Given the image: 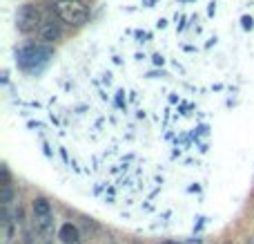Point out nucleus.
<instances>
[{
	"label": "nucleus",
	"instance_id": "obj_8",
	"mask_svg": "<svg viewBox=\"0 0 254 244\" xmlns=\"http://www.w3.org/2000/svg\"><path fill=\"white\" fill-rule=\"evenodd\" d=\"M0 202H2V209H9V204L13 202V188H11V186H2V195H0Z\"/></svg>",
	"mask_w": 254,
	"mask_h": 244
},
{
	"label": "nucleus",
	"instance_id": "obj_10",
	"mask_svg": "<svg viewBox=\"0 0 254 244\" xmlns=\"http://www.w3.org/2000/svg\"><path fill=\"white\" fill-rule=\"evenodd\" d=\"M248 244H254V238H250V240H248Z\"/></svg>",
	"mask_w": 254,
	"mask_h": 244
},
{
	"label": "nucleus",
	"instance_id": "obj_6",
	"mask_svg": "<svg viewBox=\"0 0 254 244\" xmlns=\"http://www.w3.org/2000/svg\"><path fill=\"white\" fill-rule=\"evenodd\" d=\"M0 224H2V238H4V242H11L16 220H11V215H9L7 209H2V220H0Z\"/></svg>",
	"mask_w": 254,
	"mask_h": 244
},
{
	"label": "nucleus",
	"instance_id": "obj_7",
	"mask_svg": "<svg viewBox=\"0 0 254 244\" xmlns=\"http://www.w3.org/2000/svg\"><path fill=\"white\" fill-rule=\"evenodd\" d=\"M31 209H34V215H52V204L45 197H36Z\"/></svg>",
	"mask_w": 254,
	"mask_h": 244
},
{
	"label": "nucleus",
	"instance_id": "obj_3",
	"mask_svg": "<svg viewBox=\"0 0 254 244\" xmlns=\"http://www.w3.org/2000/svg\"><path fill=\"white\" fill-rule=\"evenodd\" d=\"M16 27L20 34H31V31L43 27V18H40V9L36 4H22L16 13Z\"/></svg>",
	"mask_w": 254,
	"mask_h": 244
},
{
	"label": "nucleus",
	"instance_id": "obj_4",
	"mask_svg": "<svg viewBox=\"0 0 254 244\" xmlns=\"http://www.w3.org/2000/svg\"><path fill=\"white\" fill-rule=\"evenodd\" d=\"M61 34H63V27L56 18H47V20L43 22V27H40V36H43V40H47V43L58 40Z\"/></svg>",
	"mask_w": 254,
	"mask_h": 244
},
{
	"label": "nucleus",
	"instance_id": "obj_9",
	"mask_svg": "<svg viewBox=\"0 0 254 244\" xmlns=\"http://www.w3.org/2000/svg\"><path fill=\"white\" fill-rule=\"evenodd\" d=\"M163 244H190V242H174V240H167V242H163Z\"/></svg>",
	"mask_w": 254,
	"mask_h": 244
},
{
	"label": "nucleus",
	"instance_id": "obj_2",
	"mask_svg": "<svg viewBox=\"0 0 254 244\" xmlns=\"http://www.w3.org/2000/svg\"><path fill=\"white\" fill-rule=\"evenodd\" d=\"M56 13L63 22L69 25H83L89 20V9L78 0H61L56 2Z\"/></svg>",
	"mask_w": 254,
	"mask_h": 244
},
{
	"label": "nucleus",
	"instance_id": "obj_5",
	"mask_svg": "<svg viewBox=\"0 0 254 244\" xmlns=\"http://www.w3.org/2000/svg\"><path fill=\"white\" fill-rule=\"evenodd\" d=\"M58 238H61L63 244H80V233L71 222L63 224L61 231H58Z\"/></svg>",
	"mask_w": 254,
	"mask_h": 244
},
{
	"label": "nucleus",
	"instance_id": "obj_1",
	"mask_svg": "<svg viewBox=\"0 0 254 244\" xmlns=\"http://www.w3.org/2000/svg\"><path fill=\"white\" fill-rule=\"evenodd\" d=\"M52 49L49 47H43V45H27L18 52V65L22 70H29V72H36L40 70L43 63H47L52 58Z\"/></svg>",
	"mask_w": 254,
	"mask_h": 244
}]
</instances>
